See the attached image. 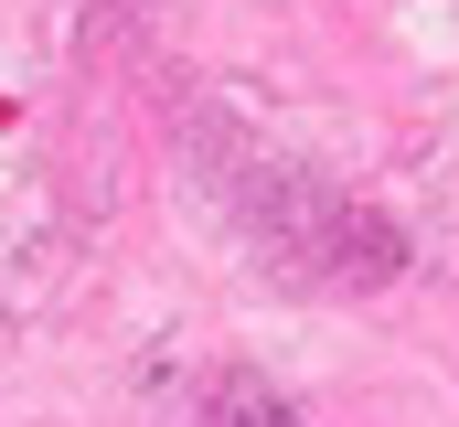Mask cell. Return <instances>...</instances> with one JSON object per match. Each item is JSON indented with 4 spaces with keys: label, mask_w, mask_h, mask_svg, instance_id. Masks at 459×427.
I'll list each match as a JSON object with an SVG mask.
<instances>
[{
    "label": "cell",
    "mask_w": 459,
    "mask_h": 427,
    "mask_svg": "<svg viewBox=\"0 0 459 427\" xmlns=\"http://www.w3.org/2000/svg\"><path fill=\"white\" fill-rule=\"evenodd\" d=\"M204 427H299V417H289V396L267 374H214L204 385Z\"/></svg>",
    "instance_id": "6da1fadb"
}]
</instances>
